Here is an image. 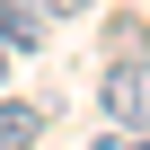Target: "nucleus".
I'll list each match as a JSON object with an SVG mask.
<instances>
[{
    "mask_svg": "<svg viewBox=\"0 0 150 150\" xmlns=\"http://www.w3.org/2000/svg\"><path fill=\"white\" fill-rule=\"evenodd\" d=\"M35 9H44V18H88L97 0H35Z\"/></svg>",
    "mask_w": 150,
    "mask_h": 150,
    "instance_id": "4",
    "label": "nucleus"
},
{
    "mask_svg": "<svg viewBox=\"0 0 150 150\" xmlns=\"http://www.w3.org/2000/svg\"><path fill=\"white\" fill-rule=\"evenodd\" d=\"M44 44V9L35 0H0V53H35Z\"/></svg>",
    "mask_w": 150,
    "mask_h": 150,
    "instance_id": "2",
    "label": "nucleus"
},
{
    "mask_svg": "<svg viewBox=\"0 0 150 150\" xmlns=\"http://www.w3.org/2000/svg\"><path fill=\"white\" fill-rule=\"evenodd\" d=\"M141 9H150V0H141Z\"/></svg>",
    "mask_w": 150,
    "mask_h": 150,
    "instance_id": "6",
    "label": "nucleus"
},
{
    "mask_svg": "<svg viewBox=\"0 0 150 150\" xmlns=\"http://www.w3.org/2000/svg\"><path fill=\"white\" fill-rule=\"evenodd\" d=\"M35 132H44V106L35 97H0V150H27Z\"/></svg>",
    "mask_w": 150,
    "mask_h": 150,
    "instance_id": "3",
    "label": "nucleus"
},
{
    "mask_svg": "<svg viewBox=\"0 0 150 150\" xmlns=\"http://www.w3.org/2000/svg\"><path fill=\"white\" fill-rule=\"evenodd\" d=\"M0 71H9V53H0Z\"/></svg>",
    "mask_w": 150,
    "mask_h": 150,
    "instance_id": "5",
    "label": "nucleus"
},
{
    "mask_svg": "<svg viewBox=\"0 0 150 150\" xmlns=\"http://www.w3.org/2000/svg\"><path fill=\"white\" fill-rule=\"evenodd\" d=\"M106 124H150V53H115L106 80H97Z\"/></svg>",
    "mask_w": 150,
    "mask_h": 150,
    "instance_id": "1",
    "label": "nucleus"
}]
</instances>
